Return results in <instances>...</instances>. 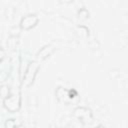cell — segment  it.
Wrapping results in <instances>:
<instances>
[{"label": "cell", "mask_w": 128, "mask_h": 128, "mask_svg": "<svg viewBox=\"0 0 128 128\" xmlns=\"http://www.w3.org/2000/svg\"><path fill=\"white\" fill-rule=\"evenodd\" d=\"M109 75H110V77L111 78H117V77H119V75H120V72H119V70H117V69H113V70H110L109 71Z\"/></svg>", "instance_id": "5b68a950"}, {"label": "cell", "mask_w": 128, "mask_h": 128, "mask_svg": "<svg viewBox=\"0 0 128 128\" xmlns=\"http://www.w3.org/2000/svg\"><path fill=\"white\" fill-rule=\"evenodd\" d=\"M98 128H102V127H98Z\"/></svg>", "instance_id": "5bb4252c"}, {"label": "cell", "mask_w": 128, "mask_h": 128, "mask_svg": "<svg viewBox=\"0 0 128 128\" xmlns=\"http://www.w3.org/2000/svg\"><path fill=\"white\" fill-rule=\"evenodd\" d=\"M52 51V47L51 46H46V47H44L43 49H41L40 51H39V53H38V58L39 59H43V58H45L46 56H48V54L50 53Z\"/></svg>", "instance_id": "3957f363"}, {"label": "cell", "mask_w": 128, "mask_h": 128, "mask_svg": "<svg viewBox=\"0 0 128 128\" xmlns=\"http://www.w3.org/2000/svg\"><path fill=\"white\" fill-rule=\"evenodd\" d=\"M49 128H57V127H56V126H55V125H54V124H51V125H50V127H49Z\"/></svg>", "instance_id": "4fadbf2b"}, {"label": "cell", "mask_w": 128, "mask_h": 128, "mask_svg": "<svg viewBox=\"0 0 128 128\" xmlns=\"http://www.w3.org/2000/svg\"><path fill=\"white\" fill-rule=\"evenodd\" d=\"M6 90H7L6 87L3 86V87H2V91H1V93H2V96H3L4 98H6V96H8V92H7Z\"/></svg>", "instance_id": "7c38bea8"}, {"label": "cell", "mask_w": 128, "mask_h": 128, "mask_svg": "<svg viewBox=\"0 0 128 128\" xmlns=\"http://www.w3.org/2000/svg\"><path fill=\"white\" fill-rule=\"evenodd\" d=\"M10 32H11V35L12 36H17L18 34H19V32H20V29L18 28V27H16V26H14V27H12L11 29H10Z\"/></svg>", "instance_id": "52a82bcc"}, {"label": "cell", "mask_w": 128, "mask_h": 128, "mask_svg": "<svg viewBox=\"0 0 128 128\" xmlns=\"http://www.w3.org/2000/svg\"><path fill=\"white\" fill-rule=\"evenodd\" d=\"M5 126H6V128H15V122H14V120L13 119L7 120L6 123H5Z\"/></svg>", "instance_id": "8992f818"}, {"label": "cell", "mask_w": 128, "mask_h": 128, "mask_svg": "<svg viewBox=\"0 0 128 128\" xmlns=\"http://www.w3.org/2000/svg\"><path fill=\"white\" fill-rule=\"evenodd\" d=\"M121 21L124 25H128V15H123L121 18Z\"/></svg>", "instance_id": "8fae6325"}, {"label": "cell", "mask_w": 128, "mask_h": 128, "mask_svg": "<svg viewBox=\"0 0 128 128\" xmlns=\"http://www.w3.org/2000/svg\"><path fill=\"white\" fill-rule=\"evenodd\" d=\"M73 127L74 128H81L82 127V123L80 122V120H75L73 123H72Z\"/></svg>", "instance_id": "30bf717a"}, {"label": "cell", "mask_w": 128, "mask_h": 128, "mask_svg": "<svg viewBox=\"0 0 128 128\" xmlns=\"http://www.w3.org/2000/svg\"><path fill=\"white\" fill-rule=\"evenodd\" d=\"M37 68H38V64H37V63H35V62H34V63H31V65L29 66V68H28V70H27V73H26V75H25V80H24V82H25L26 85H29V84L33 81V77H34V74H35Z\"/></svg>", "instance_id": "7a4b0ae2"}, {"label": "cell", "mask_w": 128, "mask_h": 128, "mask_svg": "<svg viewBox=\"0 0 128 128\" xmlns=\"http://www.w3.org/2000/svg\"><path fill=\"white\" fill-rule=\"evenodd\" d=\"M71 123V120H70V117H68V116H66V117H64L63 118V120H62V126H64V127H66L68 124H70Z\"/></svg>", "instance_id": "ba28073f"}, {"label": "cell", "mask_w": 128, "mask_h": 128, "mask_svg": "<svg viewBox=\"0 0 128 128\" xmlns=\"http://www.w3.org/2000/svg\"><path fill=\"white\" fill-rule=\"evenodd\" d=\"M89 46H90L92 49H98V48H99V43H98L96 40H94L93 42L89 43Z\"/></svg>", "instance_id": "9c48e42d"}, {"label": "cell", "mask_w": 128, "mask_h": 128, "mask_svg": "<svg viewBox=\"0 0 128 128\" xmlns=\"http://www.w3.org/2000/svg\"><path fill=\"white\" fill-rule=\"evenodd\" d=\"M16 43H17V38L15 36H11V38L7 41V45L9 47H14L16 45Z\"/></svg>", "instance_id": "277c9868"}, {"label": "cell", "mask_w": 128, "mask_h": 128, "mask_svg": "<svg viewBox=\"0 0 128 128\" xmlns=\"http://www.w3.org/2000/svg\"><path fill=\"white\" fill-rule=\"evenodd\" d=\"M37 21H38V19L35 15H28L21 20V26L24 29H29L32 26H34L37 23Z\"/></svg>", "instance_id": "6da1fadb"}]
</instances>
